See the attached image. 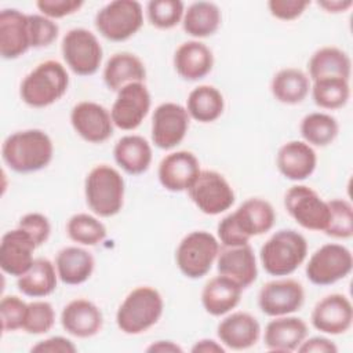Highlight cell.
<instances>
[{"label":"cell","mask_w":353,"mask_h":353,"mask_svg":"<svg viewBox=\"0 0 353 353\" xmlns=\"http://www.w3.org/2000/svg\"><path fill=\"white\" fill-rule=\"evenodd\" d=\"M276 221L272 204L259 197L243 201L237 210L223 216L218 226V239L223 247H239L248 244L251 237L268 233Z\"/></svg>","instance_id":"obj_1"},{"label":"cell","mask_w":353,"mask_h":353,"mask_svg":"<svg viewBox=\"0 0 353 353\" xmlns=\"http://www.w3.org/2000/svg\"><path fill=\"white\" fill-rule=\"evenodd\" d=\"M54 154V145L47 132L37 128L8 135L1 146V157L8 168L18 174H30L46 168Z\"/></svg>","instance_id":"obj_2"},{"label":"cell","mask_w":353,"mask_h":353,"mask_svg":"<svg viewBox=\"0 0 353 353\" xmlns=\"http://www.w3.org/2000/svg\"><path fill=\"white\" fill-rule=\"evenodd\" d=\"M69 88L65 66L54 59L39 63L21 83V99L32 108H47L59 101Z\"/></svg>","instance_id":"obj_3"},{"label":"cell","mask_w":353,"mask_h":353,"mask_svg":"<svg viewBox=\"0 0 353 353\" xmlns=\"http://www.w3.org/2000/svg\"><path fill=\"white\" fill-rule=\"evenodd\" d=\"M163 310L164 301L156 288L137 287L120 303L116 324L124 334L138 335L157 324Z\"/></svg>","instance_id":"obj_4"},{"label":"cell","mask_w":353,"mask_h":353,"mask_svg":"<svg viewBox=\"0 0 353 353\" xmlns=\"http://www.w3.org/2000/svg\"><path fill=\"white\" fill-rule=\"evenodd\" d=\"M307 241L294 229H280L261 247L259 258L270 276H288L306 259Z\"/></svg>","instance_id":"obj_5"},{"label":"cell","mask_w":353,"mask_h":353,"mask_svg":"<svg viewBox=\"0 0 353 353\" xmlns=\"http://www.w3.org/2000/svg\"><path fill=\"white\" fill-rule=\"evenodd\" d=\"M124 179L121 174L108 165L94 167L84 181V194L90 210L102 218L120 212L124 204Z\"/></svg>","instance_id":"obj_6"},{"label":"cell","mask_w":353,"mask_h":353,"mask_svg":"<svg viewBox=\"0 0 353 353\" xmlns=\"http://www.w3.org/2000/svg\"><path fill=\"white\" fill-rule=\"evenodd\" d=\"M219 254V241L210 232L194 230L186 234L175 252L176 266L188 279H201L212 268Z\"/></svg>","instance_id":"obj_7"},{"label":"cell","mask_w":353,"mask_h":353,"mask_svg":"<svg viewBox=\"0 0 353 353\" xmlns=\"http://www.w3.org/2000/svg\"><path fill=\"white\" fill-rule=\"evenodd\" d=\"M143 25L141 3L135 0H114L103 6L95 15V28L110 41H125Z\"/></svg>","instance_id":"obj_8"},{"label":"cell","mask_w":353,"mask_h":353,"mask_svg":"<svg viewBox=\"0 0 353 353\" xmlns=\"http://www.w3.org/2000/svg\"><path fill=\"white\" fill-rule=\"evenodd\" d=\"M61 51L69 69L79 76L97 73L103 57L97 36L84 28L70 29L62 39Z\"/></svg>","instance_id":"obj_9"},{"label":"cell","mask_w":353,"mask_h":353,"mask_svg":"<svg viewBox=\"0 0 353 353\" xmlns=\"http://www.w3.org/2000/svg\"><path fill=\"white\" fill-rule=\"evenodd\" d=\"M353 256L347 247L336 243H327L317 248L307 265L306 277L314 285H331L350 274Z\"/></svg>","instance_id":"obj_10"},{"label":"cell","mask_w":353,"mask_h":353,"mask_svg":"<svg viewBox=\"0 0 353 353\" xmlns=\"http://www.w3.org/2000/svg\"><path fill=\"white\" fill-rule=\"evenodd\" d=\"M193 204L205 215H218L228 211L236 200L228 179L214 170L200 171L188 189Z\"/></svg>","instance_id":"obj_11"},{"label":"cell","mask_w":353,"mask_h":353,"mask_svg":"<svg viewBox=\"0 0 353 353\" xmlns=\"http://www.w3.org/2000/svg\"><path fill=\"white\" fill-rule=\"evenodd\" d=\"M284 207L290 216L303 229L320 232L330 219L328 203L306 185H294L284 194Z\"/></svg>","instance_id":"obj_12"},{"label":"cell","mask_w":353,"mask_h":353,"mask_svg":"<svg viewBox=\"0 0 353 353\" xmlns=\"http://www.w3.org/2000/svg\"><path fill=\"white\" fill-rule=\"evenodd\" d=\"M190 116L179 103H160L152 116V141L154 146L170 150L178 146L186 137Z\"/></svg>","instance_id":"obj_13"},{"label":"cell","mask_w":353,"mask_h":353,"mask_svg":"<svg viewBox=\"0 0 353 353\" xmlns=\"http://www.w3.org/2000/svg\"><path fill=\"white\" fill-rule=\"evenodd\" d=\"M150 92L145 83H130L117 91L116 101L110 109L113 124L124 131L141 125L150 110Z\"/></svg>","instance_id":"obj_14"},{"label":"cell","mask_w":353,"mask_h":353,"mask_svg":"<svg viewBox=\"0 0 353 353\" xmlns=\"http://www.w3.org/2000/svg\"><path fill=\"white\" fill-rule=\"evenodd\" d=\"M305 302V291L299 281L292 279L272 280L262 285L258 294L261 312L270 317L287 316L298 312Z\"/></svg>","instance_id":"obj_15"},{"label":"cell","mask_w":353,"mask_h":353,"mask_svg":"<svg viewBox=\"0 0 353 353\" xmlns=\"http://www.w3.org/2000/svg\"><path fill=\"white\" fill-rule=\"evenodd\" d=\"M70 123L77 135L91 143H102L113 135L110 112L97 102L83 101L74 105Z\"/></svg>","instance_id":"obj_16"},{"label":"cell","mask_w":353,"mask_h":353,"mask_svg":"<svg viewBox=\"0 0 353 353\" xmlns=\"http://www.w3.org/2000/svg\"><path fill=\"white\" fill-rule=\"evenodd\" d=\"M310 321L320 332L330 335L345 334L353 323V306L347 296L330 294L314 305Z\"/></svg>","instance_id":"obj_17"},{"label":"cell","mask_w":353,"mask_h":353,"mask_svg":"<svg viewBox=\"0 0 353 353\" xmlns=\"http://www.w3.org/2000/svg\"><path fill=\"white\" fill-rule=\"evenodd\" d=\"M37 248L33 239L17 228L3 234L0 243V268L4 273L21 277L33 265V252Z\"/></svg>","instance_id":"obj_18"},{"label":"cell","mask_w":353,"mask_h":353,"mask_svg":"<svg viewBox=\"0 0 353 353\" xmlns=\"http://www.w3.org/2000/svg\"><path fill=\"white\" fill-rule=\"evenodd\" d=\"M200 171V163L192 152L178 150L161 159L157 176L164 189L183 192L190 188Z\"/></svg>","instance_id":"obj_19"},{"label":"cell","mask_w":353,"mask_h":353,"mask_svg":"<svg viewBox=\"0 0 353 353\" xmlns=\"http://www.w3.org/2000/svg\"><path fill=\"white\" fill-rule=\"evenodd\" d=\"M30 47L28 15L15 8L0 12V55L4 59H17Z\"/></svg>","instance_id":"obj_20"},{"label":"cell","mask_w":353,"mask_h":353,"mask_svg":"<svg viewBox=\"0 0 353 353\" xmlns=\"http://www.w3.org/2000/svg\"><path fill=\"white\" fill-rule=\"evenodd\" d=\"M61 324L68 334L76 338H91L101 331L103 314L94 302L77 298L62 309Z\"/></svg>","instance_id":"obj_21"},{"label":"cell","mask_w":353,"mask_h":353,"mask_svg":"<svg viewBox=\"0 0 353 353\" xmlns=\"http://www.w3.org/2000/svg\"><path fill=\"white\" fill-rule=\"evenodd\" d=\"M216 269L219 274L234 280L243 290L258 277L256 258L250 244L225 247L216 256Z\"/></svg>","instance_id":"obj_22"},{"label":"cell","mask_w":353,"mask_h":353,"mask_svg":"<svg viewBox=\"0 0 353 353\" xmlns=\"http://www.w3.org/2000/svg\"><path fill=\"white\" fill-rule=\"evenodd\" d=\"M221 343L232 350H245L254 346L261 336L259 321L247 312H234L226 316L216 327Z\"/></svg>","instance_id":"obj_23"},{"label":"cell","mask_w":353,"mask_h":353,"mask_svg":"<svg viewBox=\"0 0 353 353\" xmlns=\"http://www.w3.org/2000/svg\"><path fill=\"white\" fill-rule=\"evenodd\" d=\"M276 165L284 178L303 181L314 172L317 156L314 149L305 141H290L279 149Z\"/></svg>","instance_id":"obj_24"},{"label":"cell","mask_w":353,"mask_h":353,"mask_svg":"<svg viewBox=\"0 0 353 353\" xmlns=\"http://www.w3.org/2000/svg\"><path fill=\"white\" fill-rule=\"evenodd\" d=\"M307 336L306 323L294 316H279L265 327L263 343L272 352H294Z\"/></svg>","instance_id":"obj_25"},{"label":"cell","mask_w":353,"mask_h":353,"mask_svg":"<svg viewBox=\"0 0 353 353\" xmlns=\"http://www.w3.org/2000/svg\"><path fill=\"white\" fill-rule=\"evenodd\" d=\"M214 66L212 51L199 40L182 43L174 54V68L176 73L189 81L204 79Z\"/></svg>","instance_id":"obj_26"},{"label":"cell","mask_w":353,"mask_h":353,"mask_svg":"<svg viewBox=\"0 0 353 353\" xmlns=\"http://www.w3.org/2000/svg\"><path fill=\"white\" fill-rule=\"evenodd\" d=\"M243 288L226 276L210 279L201 291V305L211 316H223L234 309L241 299Z\"/></svg>","instance_id":"obj_27"},{"label":"cell","mask_w":353,"mask_h":353,"mask_svg":"<svg viewBox=\"0 0 353 353\" xmlns=\"http://www.w3.org/2000/svg\"><path fill=\"white\" fill-rule=\"evenodd\" d=\"M146 68L143 62L131 52L113 54L103 68V81L110 91H119L130 83H143Z\"/></svg>","instance_id":"obj_28"},{"label":"cell","mask_w":353,"mask_h":353,"mask_svg":"<svg viewBox=\"0 0 353 353\" xmlns=\"http://www.w3.org/2000/svg\"><path fill=\"white\" fill-rule=\"evenodd\" d=\"M95 261L91 252L81 247L70 245L58 251L55 268L59 280L68 285L85 283L94 272Z\"/></svg>","instance_id":"obj_29"},{"label":"cell","mask_w":353,"mask_h":353,"mask_svg":"<svg viewBox=\"0 0 353 353\" xmlns=\"http://www.w3.org/2000/svg\"><path fill=\"white\" fill-rule=\"evenodd\" d=\"M113 157L117 165L130 175L146 172L152 163V148L141 135H125L113 148Z\"/></svg>","instance_id":"obj_30"},{"label":"cell","mask_w":353,"mask_h":353,"mask_svg":"<svg viewBox=\"0 0 353 353\" xmlns=\"http://www.w3.org/2000/svg\"><path fill=\"white\" fill-rule=\"evenodd\" d=\"M309 79L313 81L327 77L349 80L352 74L350 57L341 48L327 46L313 52L307 63Z\"/></svg>","instance_id":"obj_31"},{"label":"cell","mask_w":353,"mask_h":353,"mask_svg":"<svg viewBox=\"0 0 353 353\" xmlns=\"http://www.w3.org/2000/svg\"><path fill=\"white\" fill-rule=\"evenodd\" d=\"M58 283V273L54 263L47 258H36L30 269L18 277V290L30 298L51 295Z\"/></svg>","instance_id":"obj_32"},{"label":"cell","mask_w":353,"mask_h":353,"mask_svg":"<svg viewBox=\"0 0 353 353\" xmlns=\"http://www.w3.org/2000/svg\"><path fill=\"white\" fill-rule=\"evenodd\" d=\"M310 79L296 68L279 70L270 83V91L276 101L285 105L301 103L309 94Z\"/></svg>","instance_id":"obj_33"},{"label":"cell","mask_w":353,"mask_h":353,"mask_svg":"<svg viewBox=\"0 0 353 353\" xmlns=\"http://www.w3.org/2000/svg\"><path fill=\"white\" fill-rule=\"evenodd\" d=\"M222 14L219 7L211 1H194L183 14V30L197 39L212 36L221 26Z\"/></svg>","instance_id":"obj_34"},{"label":"cell","mask_w":353,"mask_h":353,"mask_svg":"<svg viewBox=\"0 0 353 353\" xmlns=\"http://www.w3.org/2000/svg\"><path fill=\"white\" fill-rule=\"evenodd\" d=\"M225 109L223 95L214 85H199L190 91L186 99L189 116L199 123H212L219 119Z\"/></svg>","instance_id":"obj_35"},{"label":"cell","mask_w":353,"mask_h":353,"mask_svg":"<svg viewBox=\"0 0 353 353\" xmlns=\"http://www.w3.org/2000/svg\"><path fill=\"white\" fill-rule=\"evenodd\" d=\"M302 138L310 146H327L339 132V125L335 117L323 112L306 114L299 125Z\"/></svg>","instance_id":"obj_36"},{"label":"cell","mask_w":353,"mask_h":353,"mask_svg":"<svg viewBox=\"0 0 353 353\" xmlns=\"http://www.w3.org/2000/svg\"><path fill=\"white\" fill-rule=\"evenodd\" d=\"M312 98L321 109L335 110L343 108L350 98L349 80L339 77H327L313 81Z\"/></svg>","instance_id":"obj_37"},{"label":"cell","mask_w":353,"mask_h":353,"mask_svg":"<svg viewBox=\"0 0 353 353\" xmlns=\"http://www.w3.org/2000/svg\"><path fill=\"white\" fill-rule=\"evenodd\" d=\"M66 233L69 239L83 245H97L106 237L105 225L95 216L80 212L69 218L66 223Z\"/></svg>","instance_id":"obj_38"},{"label":"cell","mask_w":353,"mask_h":353,"mask_svg":"<svg viewBox=\"0 0 353 353\" xmlns=\"http://www.w3.org/2000/svg\"><path fill=\"white\" fill-rule=\"evenodd\" d=\"M328 203L330 219L324 229L327 236L350 239L353 236V207L345 199H332Z\"/></svg>","instance_id":"obj_39"},{"label":"cell","mask_w":353,"mask_h":353,"mask_svg":"<svg viewBox=\"0 0 353 353\" xmlns=\"http://www.w3.org/2000/svg\"><path fill=\"white\" fill-rule=\"evenodd\" d=\"M185 14V6L181 0H150L146 4L149 22L157 29H172Z\"/></svg>","instance_id":"obj_40"},{"label":"cell","mask_w":353,"mask_h":353,"mask_svg":"<svg viewBox=\"0 0 353 353\" xmlns=\"http://www.w3.org/2000/svg\"><path fill=\"white\" fill-rule=\"evenodd\" d=\"M55 323V312L50 302L34 301L28 303V310L23 321V330L32 335L48 332Z\"/></svg>","instance_id":"obj_41"},{"label":"cell","mask_w":353,"mask_h":353,"mask_svg":"<svg viewBox=\"0 0 353 353\" xmlns=\"http://www.w3.org/2000/svg\"><path fill=\"white\" fill-rule=\"evenodd\" d=\"M28 22H29V36H30L32 48L48 47L57 40L59 33V26L51 18L39 15V14H29Z\"/></svg>","instance_id":"obj_42"},{"label":"cell","mask_w":353,"mask_h":353,"mask_svg":"<svg viewBox=\"0 0 353 353\" xmlns=\"http://www.w3.org/2000/svg\"><path fill=\"white\" fill-rule=\"evenodd\" d=\"M28 303L17 295H6L0 301V320L3 332L17 331L23 327Z\"/></svg>","instance_id":"obj_43"},{"label":"cell","mask_w":353,"mask_h":353,"mask_svg":"<svg viewBox=\"0 0 353 353\" xmlns=\"http://www.w3.org/2000/svg\"><path fill=\"white\" fill-rule=\"evenodd\" d=\"M18 228L25 230L33 239L37 247L43 245L51 233L48 218L40 212H29L23 215L18 222Z\"/></svg>","instance_id":"obj_44"},{"label":"cell","mask_w":353,"mask_h":353,"mask_svg":"<svg viewBox=\"0 0 353 353\" xmlns=\"http://www.w3.org/2000/svg\"><path fill=\"white\" fill-rule=\"evenodd\" d=\"M310 6L309 0H270L268 8L280 21H294L299 18Z\"/></svg>","instance_id":"obj_45"},{"label":"cell","mask_w":353,"mask_h":353,"mask_svg":"<svg viewBox=\"0 0 353 353\" xmlns=\"http://www.w3.org/2000/svg\"><path fill=\"white\" fill-rule=\"evenodd\" d=\"M83 1L80 0H39L36 1V7L39 11L51 19L63 18L66 15L77 12L83 7Z\"/></svg>","instance_id":"obj_46"},{"label":"cell","mask_w":353,"mask_h":353,"mask_svg":"<svg viewBox=\"0 0 353 353\" xmlns=\"http://www.w3.org/2000/svg\"><path fill=\"white\" fill-rule=\"evenodd\" d=\"M30 350L34 353H74L77 352V347L65 336H51L37 342Z\"/></svg>","instance_id":"obj_47"},{"label":"cell","mask_w":353,"mask_h":353,"mask_svg":"<svg viewBox=\"0 0 353 353\" xmlns=\"http://www.w3.org/2000/svg\"><path fill=\"white\" fill-rule=\"evenodd\" d=\"M298 352H301V353H336L338 347L331 339H328L325 336H312L309 339H305L299 345Z\"/></svg>","instance_id":"obj_48"},{"label":"cell","mask_w":353,"mask_h":353,"mask_svg":"<svg viewBox=\"0 0 353 353\" xmlns=\"http://www.w3.org/2000/svg\"><path fill=\"white\" fill-rule=\"evenodd\" d=\"M192 353H225L222 343H218L214 339H200L192 346Z\"/></svg>","instance_id":"obj_49"},{"label":"cell","mask_w":353,"mask_h":353,"mask_svg":"<svg viewBox=\"0 0 353 353\" xmlns=\"http://www.w3.org/2000/svg\"><path fill=\"white\" fill-rule=\"evenodd\" d=\"M317 6L325 10L327 12L339 14V12L347 11L353 6V1L352 0H320L317 1Z\"/></svg>","instance_id":"obj_50"},{"label":"cell","mask_w":353,"mask_h":353,"mask_svg":"<svg viewBox=\"0 0 353 353\" xmlns=\"http://www.w3.org/2000/svg\"><path fill=\"white\" fill-rule=\"evenodd\" d=\"M146 352H149V353H154V352L176 353V352H182V347L172 341H156L146 347Z\"/></svg>","instance_id":"obj_51"}]
</instances>
